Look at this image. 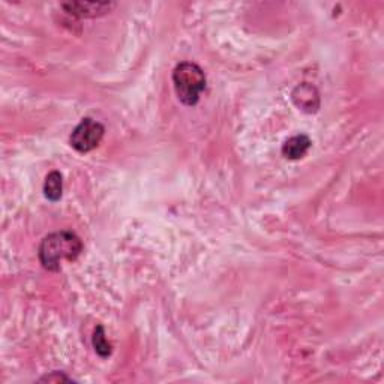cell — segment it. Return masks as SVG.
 Listing matches in <instances>:
<instances>
[{
  "label": "cell",
  "mask_w": 384,
  "mask_h": 384,
  "mask_svg": "<svg viewBox=\"0 0 384 384\" xmlns=\"http://www.w3.org/2000/svg\"><path fill=\"white\" fill-rule=\"evenodd\" d=\"M173 84L177 98L185 105H195L206 89V75L197 63H179L173 71Z\"/></svg>",
  "instance_id": "7a4b0ae2"
},
{
  "label": "cell",
  "mask_w": 384,
  "mask_h": 384,
  "mask_svg": "<svg viewBox=\"0 0 384 384\" xmlns=\"http://www.w3.org/2000/svg\"><path fill=\"white\" fill-rule=\"evenodd\" d=\"M311 144L312 143H311L310 137L305 136V134H301V136H294L284 143L282 155L287 159H301L306 155V153H308Z\"/></svg>",
  "instance_id": "8992f818"
},
{
  "label": "cell",
  "mask_w": 384,
  "mask_h": 384,
  "mask_svg": "<svg viewBox=\"0 0 384 384\" xmlns=\"http://www.w3.org/2000/svg\"><path fill=\"white\" fill-rule=\"evenodd\" d=\"M41 381H72V380L63 376L61 372H53V376H45L41 378Z\"/></svg>",
  "instance_id": "9c48e42d"
},
{
  "label": "cell",
  "mask_w": 384,
  "mask_h": 384,
  "mask_svg": "<svg viewBox=\"0 0 384 384\" xmlns=\"http://www.w3.org/2000/svg\"><path fill=\"white\" fill-rule=\"evenodd\" d=\"M83 253L80 237L72 232H57L48 234L40 245V262L45 271L57 272L63 260L75 262Z\"/></svg>",
  "instance_id": "6da1fadb"
},
{
  "label": "cell",
  "mask_w": 384,
  "mask_h": 384,
  "mask_svg": "<svg viewBox=\"0 0 384 384\" xmlns=\"http://www.w3.org/2000/svg\"><path fill=\"white\" fill-rule=\"evenodd\" d=\"M104 132L105 128L102 123L96 122L90 118H86L77 125L75 129L72 131L70 143L77 152L88 153L99 146V143L104 138Z\"/></svg>",
  "instance_id": "3957f363"
},
{
  "label": "cell",
  "mask_w": 384,
  "mask_h": 384,
  "mask_svg": "<svg viewBox=\"0 0 384 384\" xmlns=\"http://www.w3.org/2000/svg\"><path fill=\"white\" fill-rule=\"evenodd\" d=\"M113 3H93V2H72V3H63V8L66 13L75 15V17H86L93 18L98 15L107 14L113 8Z\"/></svg>",
  "instance_id": "5b68a950"
},
{
  "label": "cell",
  "mask_w": 384,
  "mask_h": 384,
  "mask_svg": "<svg viewBox=\"0 0 384 384\" xmlns=\"http://www.w3.org/2000/svg\"><path fill=\"white\" fill-rule=\"evenodd\" d=\"M93 349L101 358H109L111 354V344L105 338V332L102 326H98L93 332Z\"/></svg>",
  "instance_id": "ba28073f"
},
{
  "label": "cell",
  "mask_w": 384,
  "mask_h": 384,
  "mask_svg": "<svg viewBox=\"0 0 384 384\" xmlns=\"http://www.w3.org/2000/svg\"><path fill=\"white\" fill-rule=\"evenodd\" d=\"M293 101L297 107L306 113H315L320 107L319 92L308 83L297 86L293 92Z\"/></svg>",
  "instance_id": "277c9868"
},
{
  "label": "cell",
  "mask_w": 384,
  "mask_h": 384,
  "mask_svg": "<svg viewBox=\"0 0 384 384\" xmlns=\"http://www.w3.org/2000/svg\"><path fill=\"white\" fill-rule=\"evenodd\" d=\"M63 192V180L59 171H51L44 184V195L50 201H59Z\"/></svg>",
  "instance_id": "52a82bcc"
}]
</instances>
